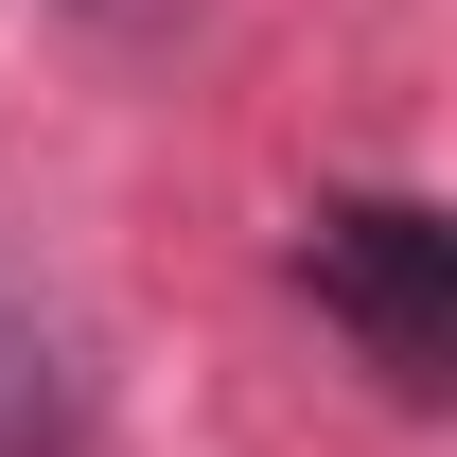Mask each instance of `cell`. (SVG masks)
I'll return each instance as SVG.
<instances>
[{
  "label": "cell",
  "instance_id": "2",
  "mask_svg": "<svg viewBox=\"0 0 457 457\" xmlns=\"http://www.w3.org/2000/svg\"><path fill=\"white\" fill-rule=\"evenodd\" d=\"M71 440H88V370H71L54 317L0 299V457H71Z\"/></svg>",
  "mask_w": 457,
  "mask_h": 457
},
{
  "label": "cell",
  "instance_id": "1",
  "mask_svg": "<svg viewBox=\"0 0 457 457\" xmlns=\"http://www.w3.org/2000/svg\"><path fill=\"white\" fill-rule=\"evenodd\" d=\"M299 282H317V317H335L404 404L457 387V228L422 212V194H335V212L299 228Z\"/></svg>",
  "mask_w": 457,
  "mask_h": 457
}]
</instances>
